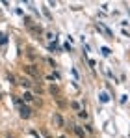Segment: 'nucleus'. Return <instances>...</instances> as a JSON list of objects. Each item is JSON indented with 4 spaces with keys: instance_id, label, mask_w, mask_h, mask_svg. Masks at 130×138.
<instances>
[{
    "instance_id": "nucleus-8",
    "label": "nucleus",
    "mask_w": 130,
    "mask_h": 138,
    "mask_svg": "<svg viewBox=\"0 0 130 138\" xmlns=\"http://www.w3.org/2000/svg\"><path fill=\"white\" fill-rule=\"evenodd\" d=\"M100 101H102V103L108 101V95H106V93H100Z\"/></svg>"
},
{
    "instance_id": "nucleus-2",
    "label": "nucleus",
    "mask_w": 130,
    "mask_h": 138,
    "mask_svg": "<svg viewBox=\"0 0 130 138\" xmlns=\"http://www.w3.org/2000/svg\"><path fill=\"white\" fill-rule=\"evenodd\" d=\"M24 71H26V73H28L30 76H34V78L37 76V71H35V69L32 67V65H26V67H24Z\"/></svg>"
},
{
    "instance_id": "nucleus-10",
    "label": "nucleus",
    "mask_w": 130,
    "mask_h": 138,
    "mask_svg": "<svg viewBox=\"0 0 130 138\" xmlns=\"http://www.w3.org/2000/svg\"><path fill=\"white\" fill-rule=\"evenodd\" d=\"M8 138H9V136H8Z\"/></svg>"
},
{
    "instance_id": "nucleus-3",
    "label": "nucleus",
    "mask_w": 130,
    "mask_h": 138,
    "mask_svg": "<svg viewBox=\"0 0 130 138\" xmlns=\"http://www.w3.org/2000/svg\"><path fill=\"white\" fill-rule=\"evenodd\" d=\"M74 132H76V136H78V138H85V132H84V129H82V127H78V125H76V127H74Z\"/></svg>"
},
{
    "instance_id": "nucleus-7",
    "label": "nucleus",
    "mask_w": 130,
    "mask_h": 138,
    "mask_svg": "<svg viewBox=\"0 0 130 138\" xmlns=\"http://www.w3.org/2000/svg\"><path fill=\"white\" fill-rule=\"evenodd\" d=\"M23 97H24V101H32V99H34V97H32V93H24Z\"/></svg>"
},
{
    "instance_id": "nucleus-1",
    "label": "nucleus",
    "mask_w": 130,
    "mask_h": 138,
    "mask_svg": "<svg viewBox=\"0 0 130 138\" xmlns=\"http://www.w3.org/2000/svg\"><path fill=\"white\" fill-rule=\"evenodd\" d=\"M30 114H32V110L28 106H20V117H30Z\"/></svg>"
},
{
    "instance_id": "nucleus-6",
    "label": "nucleus",
    "mask_w": 130,
    "mask_h": 138,
    "mask_svg": "<svg viewBox=\"0 0 130 138\" xmlns=\"http://www.w3.org/2000/svg\"><path fill=\"white\" fill-rule=\"evenodd\" d=\"M78 116L82 117V120H88V112H85V110H80V112H78Z\"/></svg>"
},
{
    "instance_id": "nucleus-9",
    "label": "nucleus",
    "mask_w": 130,
    "mask_h": 138,
    "mask_svg": "<svg viewBox=\"0 0 130 138\" xmlns=\"http://www.w3.org/2000/svg\"><path fill=\"white\" fill-rule=\"evenodd\" d=\"M59 138H65V136H59Z\"/></svg>"
},
{
    "instance_id": "nucleus-4",
    "label": "nucleus",
    "mask_w": 130,
    "mask_h": 138,
    "mask_svg": "<svg viewBox=\"0 0 130 138\" xmlns=\"http://www.w3.org/2000/svg\"><path fill=\"white\" fill-rule=\"evenodd\" d=\"M54 121L58 123V127H63V117L59 114H54Z\"/></svg>"
},
{
    "instance_id": "nucleus-5",
    "label": "nucleus",
    "mask_w": 130,
    "mask_h": 138,
    "mask_svg": "<svg viewBox=\"0 0 130 138\" xmlns=\"http://www.w3.org/2000/svg\"><path fill=\"white\" fill-rule=\"evenodd\" d=\"M19 84H20V86H24V88H30V86H32V82L28 80V78H20Z\"/></svg>"
}]
</instances>
